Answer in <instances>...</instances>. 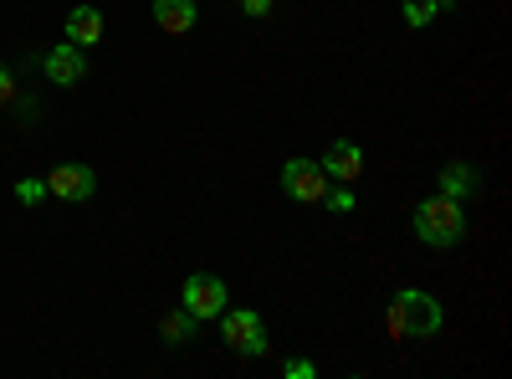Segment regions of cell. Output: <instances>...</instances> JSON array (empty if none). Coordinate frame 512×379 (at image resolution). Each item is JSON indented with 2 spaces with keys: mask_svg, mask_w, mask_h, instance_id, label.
<instances>
[{
  "mask_svg": "<svg viewBox=\"0 0 512 379\" xmlns=\"http://www.w3.org/2000/svg\"><path fill=\"white\" fill-rule=\"evenodd\" d=\"M195 339V318L180 308V313H169L164 318V344H190Z\"/></svg>",
  "mask_w": 512,
  "mask_h": 379,
  "instance_id": "13",
  "label": "cell"
},
{
  "mask_svg": "<svg viewBox=\"0 0 512 379\" xmlns=\"http://www.w3.org/2000/svg\"><path fill=\"white\" fill-rule=\"evenodd\" d=\"M195 0H154V26L159 31H169V36H185V31H195Z\"/></svg>",
  "mask_w": 512,
  "mask_h": 379,
  "instance_id": "10",
  "label": "cell"
},
{
  "mask_svg": "<svg viewBox=\"0 0 512 379\" xmlns=\"http://www.w3.org/2000/svg\"><path fill=\"white\" fill-rule=\"evenodd\" d=\"M16 103V72L11 67H0V108Z\"/></svg>",
  "mask_w": 512,
  "mask_h": 379,
  "instance_id": "16",
  "label": "cell"
},
{
  "mask_svg": "<svg viewBox=\"0 0 512 379\" xmlns=\"http://www.w3.org/2000/svg\"><path fill=\"white\" fill-rule=\"evenodd\" d=\"M226 303H231V292H226V282H221V277H210V272L185 277L180 308H185L195 323H205V318H221V313H226Z\"/></svg>",
  "mask_w": 512,
  "mask_h": 379,
  "instance_id": "4",
  "label": "cell"
},
{
  "mask_svg": "<svg viewBox=\"0 0 512 379\" xmlns=\"http://www.w3.org/2000/svg\"><path fill=\"white\" fill-rule=\"evenodd\" d=\"M323 170H328V180H338V185H354V180L364 175V149H359V144H349V139L328 144Z\"/></svg>",
  "mask_w": 512,
  "mask_h": 379,
  "instance_id": "8",
  "label": "cell"
},
{
  "mask_svg": "<svg viewBox=\"0 0 512 379\" xmlns=\"http://www.w3.org/2000/svg\"><path fill=\"white\" fill-rule=\"evenodd\" d=\"M282 374H287V379H313L318 369H313L308 359H287V364H282Z\"/></svg>",
  "mask_w": 512,
  "mask_h": 379,
  "instance_id": "17",
  "label": "cell"
},
{
  "mask_svg": "<svg viewBox=\"0 0 512 379\" xmlns=\"http://www.w3.org/2000/svg\"><path fill=\"white\" fill-rule=\"evenodd\" d=\"M441 195H451V200L482 195V170H477V164H446V170H441Z\"/></svg>",
  "mask_w": 512,
  "mask_h": 379,
  "instance_id": "11",
  "label": "cell"
},
{
  "mask_svg": "<svg viewBox=\"0 0 512 379\" xmlns=\"http://www.w3.org/2000/svg\"><path fill=\"white\" fill-rule=\"evenodd\" d=\"M67 41L72 47H98L103 41V11L98 6H72V16H67Z\"/></svg>",
  "mask_w": 512,
  "mask_h": 379,
  "instance_id": "9",
  "label": "cell"
},
{
  "mask_svg": "<svg viewBox=\"0 0 512 379\" xmlns=\"http://www.w3.org/2000/svg\"><path fill=\"white\" fill-rule=\"evenodd\" d=\"M93 190H98V175L88 164H57L47 175V195H57V200H93Z\"/></svg>",
  "mask_w": 512,
  "mask_h": 379,
  "instance_id": "6",
  "label": "cell"
},
{
  "mask_svg": "<svg viewBox=\"0 0 512 379\" xmlns=\"http://www.w3.org/2000/svg\"><path fill=\"white\" fill-rule=\"evenodd\" d=\"M16 200H21V205L47 200V180H21V185H16Z\"/></svg>",
  "mask_w": 512,
  "mask_h": 379,
  "instance_id": "15",
  "label": "cell"
},
{
  "mask_svg": "<svg viewBox=\"0 0 512 379\" xmlns=\"http://www.w3.org/2000/svg\"><path fill=\"white\" fill-rule=\"evenodd\" d=\"M415 236H420L425 246H436V251L456 246V241L466 236V205L436 190L431 200L415 205Z\"/></svg>",
  "mask_w": 512,
  "mask_h": 379,
  "instance_id": "1",
  "label": "cell"
},
{
  "mask_svg": "<svg viewBox=\"0 0 512 379\" xmlns=\"http://www.w3.org/2000/svg\"><path fill=\"white\" fill-rule=\"evenodd\" d=\"M323 205L344 216V210H354V190H349V185H328V190H323Z\"/></svg>",
  "mask_w": 512,
  "mask_h": 379,
  "instance_id": "14",
  "label": "cell"
},
{
  "mask_svg": "<svg viewBox=\"0 0 512 379\" xmlns=\"http://www.w3.org/2000/svg\"><path fill=\"white\" fill-rule=\"evenodd\" d=\"M241 11H246L251 21H267V11H272V0H241Z\"/></svg>",
  "mask_w": 512,
  "mask_h": 379,
  "instance_id": "18",
  "label": "cell"
},
{
  "mask_svg": "<svg viewBox=\"0 0 512 379\" xmlns=\"http://www.w3.org/2000/svg\"><path fill=\"white\" fill-rule=\"evenodd\" d=\"M221 339L241 359H262L267 354V323H262V313H251V308H226L221 313Z\"/></svg>",
  "mask_w": 512,
  "mask_h": 379,
  "instance_id": "3",
  "label": "cell"
},
{
  "mask_svg": "<svg viewBox=\"0 0 512 379\" xmlns=\"http://www.w3.org/2000/svg\"><path fill=\"white\" fill-rule=\"evenodd\" d=\"M41 72H47L57 88H72V82L88 77V57H82V47H72V41H62V47H52L47 57H41Z\"/></svg>",
  "mask_w": 512,
  "mask_h": 379,
  "instance_id": "7",
  "label": "cell"
},
{
  "mask_svg": "<svg viewBox=\"0 0 512 379\" xmlns=\"http://www.w3.org/2000/svg\"><path fill=\"white\" fill-rule=\"evenodd\" d=\"M282 190L292 200H303V205H318L323 190H328V170H323L318 159H287L282 164Z\"/></svg>",
  "mask_w": 512,
  "mask_h": 379,
  "instance_id": "5",
  "label": "cell"
},
{
  "mask_svg": "<svg viewBox=\"0 0 512 379\" xmlns=\"http://www.w3.org/2000/svg\"><path fill=\"white\" fill-rule=\"evenodd\" d=\"M446 11V0H405V6H400V16H405V26H431L436 16Z\"/></svg>",
  "mask_w": 512,
  "mask_h": 379,
  "instance_id": "12",
  "label": "cell"
},
{
  "mask_svg": "<svg viewBox=\"0 0 512 379\" xmlns=\"http://www.w3.org/2000/svg\"><path fill=\"white\" fill-rule=\"evenodd\" d=\"M441 303L431 298V292L420 287H400L395 292V308H390V328L405 333V339H431V333H441Z\"/></svg>",
  "mask_w": 512,
  "mask_h": 379,
  "instance_id": "2",
  "label": "cell"
}]
</instances>
